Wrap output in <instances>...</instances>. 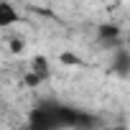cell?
<instances>
[{
    "mask_svg": "<svg viewBox=\"0 0 130 130\" xmlns=\"http://www.w3.org/2000/svg\"><path fill=\"white\" fill-rule=\"evenodd\" d=\"M92 125V115L64 102H41L28 115V130H84Z\"/></svg>",
    "mask_w": 130,
    "mask_h": 130,
    "instance_id": "obj_1",
    "label": "cell"
},
{
    "mask_svg": "<svg viewBox=\"0 0 130 130\" xmlns=\"http://www.w3.org/2000/svg\"><path fill=\"white\" fill-rule=\"evenodd\" d=\"M97 38H100V43H102L105 48H110V51H117V48H122V46H120V38H122V31H120V26H112V23H107V26H100V33H97Z\"/></svg>",
    "mask_w": 130,
    "mask_h": 130,
    "instance_id": "obj_2",
    "label": "cell"
},
{
    "mask_svg": "<svg viewBox=\"0 0 130 130\" xmlns=\"http://www.w3.org/2000/svg\"><path fill=\"white\" fill-rule=\"evenodd\" d=\"M112 74L127 79L130 77V51L127 48H117L112 51Z\"/></svg>",
    "mask_w": 130,
    "mask_h": 130,
    "instance_id": "obj_3",
    "label": "cell"
},
{
    "mask_svg": "<svg viewBox=\"0 0 130 130\" xmlns=\"http://www.w3.org/2000/svg\"><path fill=\"white\" fill-rule=\"evenodd\" d=\"M15 23H21L18 8H15L13 3H8V0H0V31H3V28H10V26H15Z\"/></svg>",
    "mask_w": 130,
    "mask_h": 130,
    "instance_id": "obj_4",
    "label": "cell"
},
{
    "mask_svg": "<svg viewBox=\"0 0 130 130\" xmlns=\"http://www.w3.org/2000/svg\"><path fill=\"white\" fill-rule=\"evenodd\" d=\"M48 79V61L43 56H36L33 59V67H31V74H28V84H41Z\"/></svg>",
    "mask_w": 130,
    "mask_h": 130,
    "instance_id": "obj_5",
    "label": "cell"
}]
</instances>
